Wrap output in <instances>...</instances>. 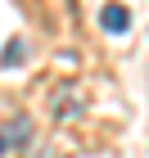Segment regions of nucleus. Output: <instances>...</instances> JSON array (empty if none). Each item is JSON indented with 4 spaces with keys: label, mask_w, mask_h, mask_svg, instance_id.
Masks as SVG:
<instances>
[{
    "label": "nucleus",
    "mask_w": 149,
    "mask_h": 158,
    "mask_svg": "<svg viewBox=\"0 0 149 158\" xmlns=\"http://www.w3.org/2000/svg\"><path fill=\"white\" fill-rule=\"evenodd\" d=\"M50 109H54V118L59 122H72V118H81V113H86V90H81V86H59V90H54V95H50Z\"/></svg>",
    "instance_id": "obj_1"
},
{
    "label": "nucleus",
    "mask_w": 149,
    "mask_h": 158,
    "mask_svg": "<svg viewBox=\"0 0 149 158\" xmlns=\"http://www.w3.org/2000/svg\"><path fill=\"white\" fill-rule=\"evenodd\" d=\"M18 59H27V41H23V36H14L9 45H5V59H0V63H5V68H14Z\"/></svg>",
    "instance_id": "obj_4"
},
{
    "label": "nucleus",
    "mask_w": 149,
    "mask_h": 158,
    "mask_svg": "<svg viewBox=\"0 0 149 158\" xmlns=\"http://www.w3.org/2000/svg\"><path fill=\"white\" fill-rule=\"evenodd\" d=\"M5 149H9V145H5V131H0V154H5Z\"/></svg>",
    "instance_id": "obj_5"
},
{
    "label": "nucleus",
    "mask_w": 149,
    "mask_h": 158,
    "mask_svg": "<svg viewBox=\"0 0 149 158\" xmlns=\"http://www.w3.org/2000/svg\"><path fill=\"white\" fill-rule=\"evenodd\" d=\"M27 140H32V118H14L9 131H5V145H9V149H23Z\"/></svg>",
    "instance_id": "obj_3"
},
{
    "label": "nucleus",
    "mask_w": 149,
    "mask_h": 158,
    "mask_svg": "<svg viewBox=\"0 0 149 158\" xmlns=\"http://www.w3.org/2000/svg\"><path fill=\"white\" fill-rule=\"evenodd\" d=\"M99 27H104V32H126V27H131L126 5H104V9H99Z\"/></svg>",
    "instance_id": "obj_2"
}]
</instances>
